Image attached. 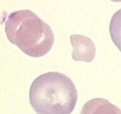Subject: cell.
Segmentation results:
<instances>
[{
  "instance_id": "cell-1",
  "label": "cell",
  "mask_w": 121,
  "mask_h": 114,
  "mask_svg": "<svg viewBox=\"0 0 121 114\" xmlns=\"http://www.w3.org/2000/svg\"><path fill=\"white\" fill-rule=\"evenodd\" d=\"M78 100L73 81L57 72L36 77L29 90L30 105L37 114H71Z\"/></svg>"
},
{
  "instance_id": "cell-2",
  "label": "cell",
  "mask_w": 121,
  "mask_h": 114,
  "mask_svg": "<svg viewBox=\"0 0 121 114\" xmlns=\"http://www.w3.org/2000/svg\"><path fill=\"white\" fill-rule=\"evenodd\" d=\"M4 30L9 42L30 57L44 56L49 52L54 43L52 28L28 9L10 14L5 22Z\"/></svg>"
},
{
  "instance_id": "cell-3",
  "label": "cell",
  "mask_w": 121,
  "mask_h": 114,
  "mask_svg": "<svg viewBox=\"0 0 121 114\" xmlns=\"http://www.w3.org/2000/svg\"><path fill=\"white\" fill-rule=\"evenodd\" d=\"M70 38L73 47L72 54L73 59L76 61L92 62L96 53L95 46L93 40L81 34H72Z\"/></svg>"
},
{
  "instance_id": "cell-4",
  "label": "cell",
  "mask_w": 121,
  "mask_h": 114,
  "mask_svg": "<svg viewBox=\"0 0 121 114\" xmlns=\"http://www.w3.org/2000/svg\"><path fill=\"white\" fill-rule=\"evenodd\" d=\"M80 114H121V110L107 99L96 98L85 103Z\"/></svg>"
},
{
  "instance_id": "cell-5",
  "label": "cell",
  "mask_w": 121,
  "mask_h": 114,
  "mask_svg": "<svg viewBox=\"0 0 121 114\" xmlns=\"http://www.w3.org/2000/svg\"><path fill=\"white\" fill-rule=\"evenodd\" d=\"M109 30L112 41L121 52V9L116 11L112 17Z\"/></svg>"
},
{
  "instance_id": "cell-6",
  "label": "cell",
  "mask_w": 121,
  "mask_h": 114,
  "mask_svg": "<svg viewBox=\"0 0 121 114\" xmlns=\"http://www.w3.org/2000/svg\"><path fill=\"white\" fill-rule=\"evenodd\" d=\"M110 1L115 3H121V0H110Z\"/></svg>"
}]
</instances>
